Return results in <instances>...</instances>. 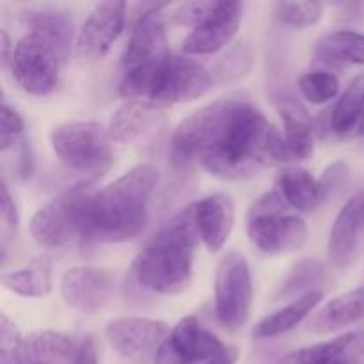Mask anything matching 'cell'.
Here are the masks:
<instances>
[{
    "mask_svg": "<svg viewBox=\"0 0 364 364\" xmlns=\"http://www.w3.org/2000/svg\"><path fill=\"white\" fill-rule=\"evenodd\" d=\"M174 166L199 164L220 180H247L270 164L288 162L283 135L242 96H226L192 112L171 139Z\"/></svg>",
    "mask_w": 364,
    "mask_h": 364,
    "instance_id": "6da1fadb",
    "label": "cell"
},
{
    "mask_svg": "<svg viewBox=\"0 0 364 364\" xmlns=\"http://www.w3.org/2000/svg\"><path fill=\"white\" fill-rule=\"evenodd\" d=\"M159 169L139 164L89 199L80 238L100 244H119L139 237L148 226L149 198L159 185Z\"/></svg>",
    "mask_w": 364,
    "mask_h": 364,
    "instance_id": "7a4b0ae2",
    "label": "cell"
},
{
    "mask_svg": "<svg viewBox=\"0 0 364 364\" xmlns=\"http://www.w3.org/2000/svg\"><path fill=\"white\" fill-rule=\"evenodd\" d=\"M199 240L192 208L187 206L139 251L132 263V279L153 294H181L191 284Z\"/></svg>",
    "mask_w": 364,
    "mask_h": 364,
    "instance_id": "3957f363",
    "label": "cell"
},
{
    "mask_svg": "<svg viewBox=\"0 0 364 364\" xmlns=\"http://www.w3.org/2000/svg\"><path fill=\"white\" fill-rule=\"evenodd\" d=\"M213 84V73L194 57L167 53L159 63L124 71L119 95L127 102H144L162 110L201 98Z\"/></svg>",
    "mask_w": 364,
    "mask_h": 364,
    "instance_id": "277c9868",
    "label": "cell"
},
{
    "mask_svg": "<svg viewBox=\"0 0 364 364\" xmlns=\"http://www.w3.org/2000/svg\"><path fill=\"white\" fill-rule=\"evenodd\" d=\"M50 144L68 169L92 180L103 176L114 162L109 128L96 121H68L57 124L50 134Z\"/></svg>",
    "mask_w": 364,
    "mask_h": 364,
    "instance_id": "5b68a950",
    "label": "cell"
},
{
    "mask_svg": "<svg viewBox=\"0 0 364 364\" xmlns=\"http://www.w3.org/2000/svg\"><path fill=\"white\" fill-rule=\"evenodd\" d=\"M290 205L281 192L259 196L247 212V235L252 244L267 255L297 252L308 242V224L288 212Z\"/></svg>",
    "mask_w": 364,
    "mask_h": 364,
    "instance_id": "8992f818",
    "label": "cell"
},
{
    "mask_svg": "<svg viewBox=\"0 0 364 364\" xmlns=\"http://www.w3.org/2000/svg\"><path fill=\"white\" fill-rule=\"evenodd\" d=\"M237 361V348L223 343L196 316H187L171 329L153 364H235Z\"/></svg>",
    "mask_w": 364,
    "mask_h": 364,
    "instance_id": "52a82bcc",
    "label": "cell"
},
{
    "mask_svg": "<svg viewBox=\"0 0 364 364\" xmlns=\"http://www.w3.org/2000/svg\"><path fill=\"white\" fill-rule=\"evenodd\" d=\"M92 194V185L89 181H82L50 199L31 220V233L34 240L45 247H63L73 237H80L85 206Z\"/></svg>",
    "mask_w": 364,
    "mask_h": 364,
    "instance_id": "ba28073f",
    "label": "cell"
},
{
    "mask_svg": "<svg viewBox=\"0 0 364 364\" xmlns=\"http://www.w3.org/2000/svg\"><path fill=\"white\" fill-rule=\"evenodd\" d=\"M215 316L228 331H238L247 323L252 306V276L247 259L240 252L223 256L213 281Z\"/></svg>",
    "mask_w": 364,
    "mask_h": 364,
    "instance_id": "9c48e42d",
    "label": "cell"
},
{
    "mask_svg": "<svg viewBox=\"0 0 364 364\" xmlns=\"http://www.w3.org/2000/svg\"><path fill=\"white\" fill-rule=\"evenodd\" d=\"M60 59L55 46L36 32H27L14 45L9 70L16 84L32 96L55 91L60 78Z\"/></svg>",
    "mask_w": 364,
    "mask_h": 364,
    "instance_id": "30bf717a",
    "label": "cell"
},
{
    "mask_svg": "<svg viewBox=\"0 0 364 364\" xmlns=\"http://www.w3.org/2000/svg\"><path fill=\"white\" fill-rule=\"evenodd\" d=\"M166 322L142 316H124L107 323V340L117 354L135 364L155 361L160 347L169 336Z\"/></svg>",
    "mask_w": 364,
    "mask_h": 364,
    "instance_id": "8fae6325",
    "label": "cell"
},
{
    "mask_svg": "<svg viewBox=\"0 0 364 364\" xmlns=\"http://www.w3.org/2000/svg\"><path fill=\"white\" fill-rule=\"evenodd\" d=\"M116 291V274L95 267H73L60 279V295L71 309L80 313H98L105 308Z\"/></svg>",
    "mask_w": 364,
    "mask_h": 364,
    "instance_id": "7c38bea8",
    "label": "cell"
},
{
    "mask_svg": "<svg viewBox=\"0 0 364 364\" xmlns=\"http://www.w3.org/2000/svg\"><path fill=\"white\" fill-rule=\"evenodd\" d=\"M127 18L124 2H100L92 7L77 36V53L82 60L103 59L119 38Z\"/></svg>",
    "mask_w": 364,
    "mask_h": 364,
    "instance_id": "4fadbf2b",
    "label": "cell"
},
{
    "mask_svg": "<svg viewBox=\"0 0 364 364\" xmlns=\"http://www.w3.org/2000/svg\"><path fill=\"white\" fill-rule=\"evenodd\" d=\"M244 6L240 2H215L212 11L185 38V55H210L230 45L237 36Z\"/></svg>",
    "mask_w": 364,
    "mask_h": 364,
    "instance_id": "5bb4252c",
    "label": "cell"
},
{
    "mask_svg": "<svg viewBox=\"0 0 364 364\" xmlns=\"http://www.w3.org/2000/svg\"><path fill=\"white\" fill-rule=\"evenodd\" d=\"M167 53L169 52H167L166 16L162 13V6H155L149 11H144L132 28L121 64L124 71H130L159 63Z\"/></svg>",
    "mask_w": 364,
    "mask_h": 364,
    "instance_id": "9a60e30c",
    "label": "cell"
},
{
    "mask_svg": "<svg viewBox=\"0 0 364 364\" xmlns=\"http://www.w3.org/2000/svg\"><path fill=\"white\" fill-rule=\"evenodd\" d=\"M364 238V191L355 192L334 219L327 256L334 269L343 270L354 262Z\"/></svg>",
    "mask_w": 364,
    "mask_h": 364,
    "instance_id": "2e32d148",
    "label": "cell"
},
{
    "mask_svg": "<svg viewBox=\"0 0 364 364\" xmlns=\"http://www.w3.org/2000/svg\"><path fill=\"white\" fill-rule=\"evenodd\" d=\"M192 217L199 238L210 252H219L226 245L235 226V206L228 196L213 194L192 203Z\"/></svg>",
    "mask_w": 364,
    "mask_h": 364,
    "instance_id": "e0dca14e",
    "label": "cell"
},
{
    "mask_svg": "<svg viewBox=\"0 0 364 364\" xmlns=\"http://www.w3.org/2000/svg\"><path fill=\"white\" fill-rule=\"evenodd\" d=\"M364 358V329L350 331L323 343L309 345L290 352L277 364H352Z\"/></svg>",
    "mask_w": 364,
    "mask_h": 364,
    "instance_id": "ac0fdd59",
    "label": "cell"
},
{
    "mask_svg": "<svg viewBox=\"0 0 364 364\" xmlns=\"http://www.w3.org/2000/svg\"><path fill=\"white\" fill-rule=\"evenodd\" d=\"M73 340L55 331H36L23 338L20 350L9 364H68L73 361Z\"/></svg>",
    "mask_w": 364,
    "mask_h": 364,
    "instance_id": "d6986e66",
    "label": "cell"
},
{
    "mask_svg": "<svg viewBox=\"0 0 364 364\" xmlns=\"http://www.w3.org/2000/svg\"><path fill=\"white\" fill-rule=\"evenodd\" d=\"M364 318V287L338 295L315 313L308 329L315 334H331Z\"/></svg>",
    "mask_w": 364,
    "mask_h": 364,
    "instance_id": "ffe728a7",
    "label": "cell"
},
{
    "mask_svg": "<svg viewBox=\"0 0 364 364\" xmlns=\"http://www.w3.org/2000/svg\"><path fill=\"white\" fill-rule=\"evenodd\" d=\"M281 121H283L284 149L288 162L308 160L315 153V127L306 110L294 100H283L279 103Z\"/></svg>",
    "mask_w": 364,
    "mask_h": 364,
    "instance_id": "44dd1931",
    "label": "cell"
},
{
    "mask_svg": "<svg viewBox=\"0 0 364 364\" xmlns=\"http://www.w3.org/2000/svg\"><path fill=\"white\" fill-rule=\"evenodd\" d=\"M21 21H23L25 27L31 28L28 32H36V34L48 39L59 52L63 63H66L75 34L73 18L68 11L50 9V7L28 9L21 14Z\"/></svg>",
    "mask_w": 364,
    "mask_h": 364,
    "instance_id": "7402d4cb",
    "label": "cell"
},
{
    "mask_svg": "<svg viewBox=\"0 0 364 364\" xmlns=\"http://www.w3.org/2000/svg\"><path fill=\"white\" fill-rule=\"evenodd\" d=\"M160 110L144 102H124L116 109L109 123V134L112 141L128 142L137 141L159 119Z\"/></svg>",
    "mask_w": 364,
    "mask_h": 364,
    "instance_id": "603a6c76",
    "label": "cell"
},
{
    "mask_svg": "<svg viewBox=\"0 0 364 364\" xmlns=\"http://www.w3.org/2000/svg\"><path fill=\"white\" fill-rule=\"evenodd\" d=\"M322 297V291L315 290L295 299L288 306L277 309L276 313L265 316L262 322L256 323L255 331H252V336L259 338V340H267V338H276L288 333L294 327H297L320 304Z\"/></svg>",
    "mask_w": 364,
    "mask_h": 364,
    "instance_id": "cb8c5ba5",
    "label": "cell"
},
{
    "mask_svg": "<svg viewBox=\"0 0 364 364\" xmlns=\"http://www.w3.org/2000/svg\"><path fill=\"white\" fill-rule=\"evenodd\" d=\"M277 185L284 201L299 212H313L322 201L318 180L309 171L288 167L277 176Z\"/></svg>",
    "mask_w": 364,
    "mask_h": 364,
    "instance_id": "d4e9b609",
    "label": "cell"
},
{
    "mask_svg": "<svg viewBox=\"0 0 364 364\" xmlns=\"http://www.w3.org/2000/svg\"><path fill=\"white\" fill-rule=\"evenodd\" d=\"M316 60L333 64H364V34L355 31H333L316 41Z\"/></svg>",
    "mask_w": 364,
    "mask_h": 364,
    "instance_id": "484cf974",
    "label": "cell"
},
{
    "mask_svg": "<svg viewBox=\"0 0 364 364\" xmlns=\"http://www.w3.org/2000/svg\"><path fill=\"white\" fill-rule=\"evenodd\" d=\"M364 114V71L352 78L338 102L331 109V130L338 135H347L358 130Z\"/></svg>",
    "mask_w": 364,
    "mask_h": 364,
    "instance_id": "4316f807",
    "label": "cell"
},
{
    "mask_svg": "<svg viewBox=\"0 0 364 364\" xmlns=\"http://www.w3.org/2000/svg\"><path fill=\"white\" fill-rule=\"evenodd\" d=\"M2 284L21 297H46L52 291V265L48 259H36L25 269L4 274Z\"/></svg>",
    "mask_w": 364,
    "mask_h": 364,
    "instance_id": "83f0119b",
    "label": "cell"
},
{
    "mask_svg": "<svg viewBox=\"0 0 364 364\" xmlns=\"http://www.w3.org/2000/svg\"><path fill=\"white\" fill-rule=\"evenodd\" d=\"M323 277H326V267L320 259H302L290 270L283 284H279L274 294V301H281V299L295 301L309 291H315Z\"/></svg>",
    "mask_w": 364,
    "mask_h": 364,
    "instance_id": "f1b7e54d",
    "label": "cell"
},
{
    "mask_svg": "<svg viewBox=\"0 0 364 364\" xmlns=\"http://www.w3.org/2000/svg\"><path fill=\"white\" fill-rule=\"evenodd\" d=\"M299 89L309 103L322 105L336 98L340 92V80L331 71H311L302 75L299 80Z\"/></svg>",
    "mask_w": 364,
    "mask_h": 364,
    "instance_id": "f546056e",
    "label": "cell"
},
{
    "mask_svg": "<svg viewBox=\"0 0 364 364\" xmlns=\"http://www.w3.org/2000/svg\"><path fill=\"white\" fill-rule=\"evenodd\" d=\"M276 14L291 27H311L322 18L323 6L318 2H277Z\"/></svg>",
    "mask_w": 364,
    "mask_h": 364,
    "instance_id": "4dcf8cb0",
    "label": "cell"
},
{
    "mask_svg": "<svg viewBox=\"0 0 364 364\" xmlns=\"http://www.w3.org/2000/svg\"><path fill=\"white\" fill-rule=\"evenodd\" d=\"M348 176H350V167H348V164L345 160H336V162L329 164L323 169L322 176L318 178L322 201H329L331 198H334L345 187V183L348 181Z\"/></svg>",
    "mask_w": 364,
    "mask_h": 364,
    "instance_id": "1f68e13d",
    "label": "cell"
},
{
    "mask_svg": "<svg viewBox=\"0 0 364 364\" xmlns=\"http://www.w3.org/2000/svg\"><path fill=\"white\" fill-rule=\"evenodd\" d=\"M25 130V123L20 114L2 102L0 109V151H7L11 146L16 144Z\"/></svg>",
    "mask_w": 364,
    "mask_h": 364,
    "instance_id": "d6a6232c",
    "label": "cell"
},
{
    "mask_svg": "<svg viewBox=\"0 0 364 364\" xmlns=\"http://www.w3.org/2000/svg\"><path fill=\"white\" fill-rule=\"evenodd\" d=\"M23 343V336L16 323L11 322L7 315H0V364H9Z\"/></svg>",
    "mask_w": 364,
    "mask_h": 364,
    "instance_id": "836d02e7",
    "label": "cell"
},
{
    "mask_svg": "<svg viewBox=\"0 0 364 364\" xmlns=\"http://www.w3.org/2000/svg\"><path fill=\"white\" fill-rule=\"evenodd\" d=\"M215 2H185L174 13V21L180 25H192V28L212 11Z\"/></svg>",
    "mask_w": 364,
    "mask_h": 364,
    "instance_id": "e575fe53",
    "label": "cell"
},
{
    "mask_svg": "<svg viewBox=\"0 0 364 364\" xmlns=\"http://www.w3.org/2000/svg\"><path fill=\"white\" fill-rule=\"evenodd\" d=\"M0 208H2V219L4 223L9 228H16L20 223V217H18V208L16 203H14L13 196H11L9 188H7L6 181L0 183Z\"/></svg>",
    "mask_w": 364,
    "mask_h": 364,
    "instance_id": "d590c367",
    "label": "cell"
},
{
    "mask_svg": "<svg viewBox=\"0 0 364 364\" xmlns=\"http://www.w3.org/2000/svg\"><path fill=\"white\" fill-rule=\"evenodd\" d=\"M71 364H98V350H96V343L91 336L80 340Z\"/></svg>",
    "mask_w": 364,
    "mask_h": 364,
    "instance_id": "8d00e7d4",
    "label": "cell"
},
{
    "mask_svg": "<svg viewBox=\"0 0 364 364\" xmlns=\"http://www.w3.org/2000/svg\"><path fill=\"white\" fill-rule=\"evenodd\" d=\"M0 45H2V63H4V66H7L11 60V55H13L14 45L11 43V38H9V34H7L6 28H2V31H0Z\"/></svg>",
    "mask_w": 364,
    "mask_h": 364,
    "instance_id": "74e56055",
    "label": "cell"
},
{
    "mask_svg": "<svg viewBox=\"0 0 364 364\" xmlns=\"http://www.w3.org/2000/svg\"><path fill=\"white\" fill-rule=\"evenodd\" d=\"M355 135H359V137H364V114H363L361 121H359L358 130H355Z\"/></svg>",
    "mask_w": 364,
    "mask_h": 364,
    "instance_id": "f35d334b",
    "label": "cell"
},
{
    "mask_svg": "<svg viewBox=\"0 0 364 364\" xmlns=\"http://www.w3.org/2000/svg\"><path fill=\"white\" fill-rule=\"evenodd\" d=\"M334 364H348V363H334Z\"/></svg>",
    "mask_w": 364,
    "mask_h": 364,
    "instance_id": "ab89813d",
    "label": "cell"
}]
</instances>
